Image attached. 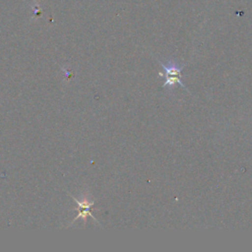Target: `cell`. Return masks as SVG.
I'll return each mask as SVG.
<instances>
[{
	"label": "cell",
	"mask_w": 252,
	"mask_h": 252,
	"mask_svg": "<svg viewBox=\"0 0 252 252\" xmlns=\"http://www.w3.org/2000/svg\"><path fill=\"white\" fill-rule=\"evenodd\" d=\"M73 199L77 202V204H78V212H79V215L77 216V218L75 219V220H77L78 218H83L84 220H86V218L88 217V216H90V217H92L94 220H95V222L96 223H98L99 224H100V223L96 220V218L92 215V212H91V208L93 207V205H94V203H95V201L93 200V201H90V200H88V199H84L83 201H78L75 197H73ZM74 220V221H75Z\"/></svg>",
	"instance_id": "obj_2"
},
{
	"label": "cell",
	"mask_w": 252,
	"mask_h": 252,
	"mask_svg": "<svg viewBox=\"0 0 252 252\" xmlns=\"http://www.w3.org/2000/svg\"><path fill=\"white\" fill-rule=\"evenodd\" d=\"M160 65L163 67L165 73H159L161 77H165L166 81L164 84V88L168 90V92L171 93L176 85H179L183 90L187 91V88L183 84L181 80V72L185 67V64L179 65L177 62L173 60H168V64L160 61Z\"/></svg>",
	"instance_id": "obj_1"
}]
</instances>
